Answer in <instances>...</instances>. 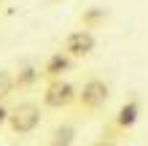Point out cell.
<instances>
[{
  "label": "cell",
  "mask_w": 148,
  "mask_h": 146,
  "mask_svg": "<svg viewBox=\"0 0 148 146\" xmlns=\"http://www.w3.org/2000/svg\"><path fill=\"white\" fill-rule=\"evenodd\" d=\"M40 79H43L40 65H35V62H24V65L16 68V73H14V87L19 89V92H24V89H32Z\"/></svg>",
  "instance_id": "cell-7"
},
{
  "label": "cell",
  "mask_w": 148,
  "mask_h": 146,
  "mask_svg": "<svg viewBox=\"0 0 148 146\" xmlns=\"http://www.w3.org/2000/svg\"><path fill=\"white\" fill-rule=\"evenodd\" d=\"M140 119V98H129L119 106V111L110 116V135H124L137 125Z\"/></svg>",
  "instance_id": "cell-4"
},
{
  "label": "cell",
  "mask_w": 148,
  "mask_h": 146,
  "mask_svg": "<svg viewBox=\"0 0 148 146\" xmlns=\"http://www.w3.org/2000/svg\"><path fill=\"white\" fill-rule=\"evenodd\" d=\"M8 114H11V111H8L3 103H0V125H5V122H8Z\"/></svg>",
  "instance_id": "cell-11"
},
{
  "label": "cell",
  "mask_w": 148,
  "mask_h": 146,
  "mask_svg": "<svg viewBox=\"0 0 148 146\" xmlns=\"http://www.w3.org/2000/svg\"><path fill=\"white\" fill-rule=\"evenodd\" d=\"M94 146H113V143H110V141H97Z\"/></svg>",
  "instance_id": "cell-12"
},
{
  "label": "cell",
  "mask_w": 148,
  "mask_h": 146,
  "mask_svg": "<svg viewBox=\"0 0 148 146\" xmlns=\"http://www.w3.org/2000/svg\"><path fill=\"white\" fill-rule=\"evenodd\" d=\"M108 98H110L108 81H102V79H97V76H92V79H86L84 87L78 89L75 106H78V111H84V114H92V111H97V108L105 106Z\"/></svg>",
  "instance_id": "cell-2"
},
{
  "label": "cell",
  "mask_w": 148,
  "mask_h": 146,
  "mask_svg": "<svg viewBox=\"0 0 148 146\" xmlns=\"http://www.w3.org/2000/svg\"><path fill=\"white\" fill-rule=\"evenodd\" d=\"M16 87H14V73L11 71H0V103H3L8 95H14Z\"/></svg>",
  "instance_id": "cell-10"
},
{
  "label": "cell",
  "mask_w": 148,
  "mask_h": 146,
  "mask_svg": "<svg viewBox=\"0 0 148 146\" xmlns=\"http://www.w3.org/2000/svg\"><path fill=\"white\" fill-rule=\"evenodd\" d=\"M75 100H78V89L73 87L70 81H65V79L46 81V89H43V106H46V108L62 111V108L75 106Z\"/></svg>",
  "instance_id": "cell-3"
},
{
  "label": "cell",
  "mask_w": 148,
  "mask_h": 146,
  "mask_svg": "<svg viewBox=\"0 0 148 146\" xmlns=\"http://www.w3.org/2000/svg\"><path fill=\"white\" fill-rule=\"evenodd\" d=\"M94 46H97V38H94V33L92 30H73V33H67L65 41H62V51L65 54H70L73 60H84V57H89Z\"/></svg>",
  "instance_id": "cell-5"
},
{
  "label": "cell",
  "mask_w": 148,
  "mask_h": 146,
  "mask_svg": "<svg viewBox=\"0 0 148 146\" xmlns=\"http://www.w3.org/2000/svg\"><path fill=\"white\" fill-rule=\"evenodd\" d=\"M108 8H102V6H89V8H84L81 14H78V24H81L84 30H100L102 24L108 22Z\"/></svg>",
  "instance_id": "cell-8"
},
{
  "label": "cell",
  "mask_w": 148,
  "mask_h": 146,
  "mask_svg": "<svg viewBox=\"0 0 148 146\" xmlns=\"http://www.w3.org/2000/svg\"><path fill=\"white\" fill-rule=\"evenodd\" d=\"M38 125H40V106L32 100H22L8 114V130L14 135H30L38 130Z\"/></svg>",
  "instance_id": "cell-1"
},
{
  "label": "cell",
  "mask_w": 148,
  "mask_h": 146,
  "mask_svg": "<svg viewBox=\"0 0 148 146\" xmlns=\"http://www.w3.org/2000/svg\"><path fill=\"white\" fill-rule=\"evenodd\" d=\"M75 135H78L75 125L73 122H62V125H57L54 130H51L49 146H73L75 143Z\"/></svg>",
  "instance_id": "cell-9"
},
{
  "label": "cell",
  "mask_w": 148,
  "mask_h": 146,
  "mask_svg": "<svg viewBox=\"0 0 148 146\" xmlns=\"http://www.w3.org/2000/svg\"><path fill=\"white\" fill-rule=\"evenodd\" d=\"M70 68H73V57L59 49L51 57H46V62L40 65V71H43V79H46V81H54V79H62Z\"/></svg>",
  "instance_id": "cell-6"
}]
</instances>
